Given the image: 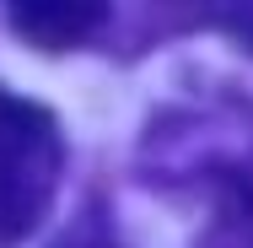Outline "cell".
I'll return each mask as SVG.
<instances>
[{
	"mask_svg": "<svg viewBox=\"0 0 253 248\" xmlns=\"http://www.w3.org/2000/svg\"><path fill=\"white\" fill-rule=\"evenodd\" d=\"M65 178V141L43 102L0 87V248L27 243Z\"/></svg>",
	"mask_w": 253,
	"mask_h": 248,
	"instance_id": "6da1fadb",
	"label": "cell"
},
{
	"mask_svg": "<svg viewBox=\"0 0 253 248\" xmlns=\"http://www.w3.org/2000/svg\"><path fill=\"white\" fill-rule=\"evenodd\" d=\"M102 22H108V11L102 5H81V0H33V5H16L11 11V27L33 44V49H76V44H86L92 33H97Z\"/></svg>",
	"mask_w": 253,
	"mask_h": 248,
	"instance_id": "7a4b0ae2",
	"label": "cell"
},
{
	"mask_svg": "<svg viewBox=\"0 0 253 248\" xmlns=\"http://www.w3.org/2000/svg\"><path fill=\"white\" fill-rule=\"evenodd\" d=\"M200 248H253V189L248 184H232L221 195L215 221L200 238Z\"/></svg>",
	"mask_w": 253,
	"mask_h": 248,
	"instance_id": "3957f363",
	"label": "cell"
},
{
	"mask_svg": "<svg viewBox=\"0 0 253 248\" xmlns=\"http://www.w3.org/2000/svg\"><path fill=\"white\" fill-rule=\"evenodd\" d=\"M54 248H129V243L113 232V221H108L102 210H86V216H76V221L54 238Z\"/></svg>",
	"mask_w": 253,
	"mask_h": 248,
	"instance_id": "277c9868",
	"label": "cell"
}]
</instances>
